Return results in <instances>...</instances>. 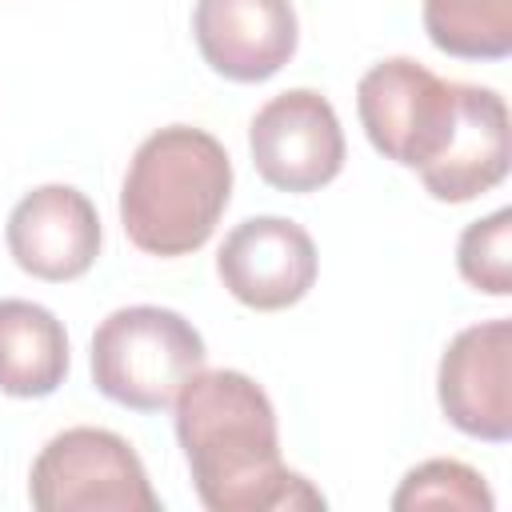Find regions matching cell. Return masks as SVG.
<instances>
[{"mask_svg":"<svg viewBox=\"0 0 512 512\" xmlns=\"http://www.w3.org/2000/svg\"><path fill=\"white\" fill-rule=\"evenodd\" d=\"M176 440L208 512L324 508V496L280 460L276 408L236 368H200L172 400Z\"/></svg>","mask_w":512,"mask_h":512,"instance_id":"cell-1","label":"cell"},{"mask_svg":"<svg viewBox=\"0 0 512 512\" xmlns=\"http://www.w3.org/2000/svg\"><path fill=\"white\" fill-rule=\"evenodd\" d=\"M232 196V160L224 144L192 124L152 132L124 176L120 224L148 256H188L208 244Z\"/></svg>","mask_w":512,"mask_h":512,"instance_id":"cell-2","label":"cell"},{"mask_svg":"<svg viewBox=\"0 0 512 512\" xmlns=\"http://www.w3.org/2000/svg\"><path fill=\"white\" fill-rule=\"evenodd\" d=\"M204 356V336L192 320L156 304L116 308L92 332V380L132 412L172 408L176 392L204 368Z\"/></svg>","mask_w":512,"mask_h":512,"instance_id":"cell-3","label":"cell"},{"mask_svg":"<svg viewBox=\"0 0 512 512\" xmlns=\"http://www.w3.org/2000/svg\"><path fill=\"white\" fill-rule=\"evenodd\" d=\"M40 512H160V496L136 448L108 428H68L52 436L28 476Z\"/></svg>","mask_w":512,"mask_h":512,"instance_id":"cell-4","label":"cell"},{"mask_svg":"<svg viewBox=\"0 0 512 512\" xmlns=\"http://www.w3.org/2000/svg\"><path fill=\"white\" fill-rule=\"evenodd\" d=\"M356 112L384 160L424 172L452 140L460 116V84L440 80L432 68L408 56H392L360 76Z\"/></svg>","mask_w":512,"mask_h":512,"instance_id":"cell-5","label":"cell"},{"mask_svg":"<svg viewBox=\"0 0 512 512\" xmlns=\"http://www.w3.org/2000/svg\"><path fill=\"white\" fill-rule=\"evenodd\" d=\"M252 164L276 192H316L344 168V132L336 108L312 88L272 96L248 128Z\"/></svg>","mask_w":512,"mask_h":512,"instance_id":"cell-6","label":"cell"},{"mask_svg":"<svg viewBox=\"0 0 512 512\" xmlns=\"http://www.w3.org/2000/svg\"><path fill=\"white\" fill-rule=\"evenodd\" d=\"M436 392L464 436L504 444L512 436V324L484 320L456 332L440 356Z\"/></svg>","mask_w":512,"mask_h":512,"instance_id":"cell-7","label":"cell"},{"mask_svg":"<svg viewBox=\"0 0 512 512\" xmlns=\"http://www.w3.org/2000/svg\"><path fill=\"white\" fill-rule=\"evenodd\" d=\"M216 272L240 304L280 312L316 284V244L296 220L252 216L224 236Z\"/></svg>","mask_w":512,"mask_h":512,"instance_id":"cell-8","label":"cell"},{"mask_svg":"<svg viewBox=\"0 0 512 512\" xmlns=\"http://www.w3.org/2000/svg\"><path fill=\"white\" fill-rule=\"evenodd\" d=\"M12 260L48 284L84 276L100 256V216L72 184H40L8 212Z\"/></svg>","mask_w":512,"mask_h":512,"instance_id":"cell-9","label":"cell"},{"mask_svg":"<svg viewBox=\"0 0 512 512\" xmlns=\"http://www.w3.org/2000/svg\"><path fill=\"white\" fill-rule=\"evenodd\" d=\"M192 36L216 76L260 84L292 60L300 28L288 0H196Z\"/></svg>","mask_w":512,"mask_h":512,"instance_id":"cell-10","label":"cell"},{"mask_svg":"<svg viewBox=\"0 0 512 512\" xmlns=\"http://www.w3.org/2000/svg\"><path fill=\"white\" fill-rule=\"evenodd\" d=\"M508 104L496 88L460 84V116L444 152L420 172L428 196L464 204L492 192L508 176Z\"/></svg>","mask_w":512,"mask_h":512,"instance_id":"cell-11","label":"cell"},{"mask_svg":"<svg viewBox=\"0 0 512 512\" xmlns=\"http://www.w3.org/2000/svg\"><path fill=\"white\" fill-rule=\"evenodd\" d=\"M68 376L64 324L32 300H0V392L36 400Z\"/></svg>","mask_w":512,"mask_h":512,"instance_id":"cell-12","label":"cell"},{"mask_svg":"<svg viewBox=\"0 0 512 512\" xmlns=\"http://www.w3.org/2000/svg\"><path fill=\"white\" fill-rule=\"evenodd\" d=\"M428 40L460 60H504L512 52V0H424Z\"/></svg>","mask_w":512,"mask_h":512,"instance_id":"cell-13","label":"cell"},{"mask_svg":"<svg viewBox=\"0 0 512 512\" xmlns=\"http://www.w3.org/2000/svg\"><path fill=\"white\" fill-rule=\"evenodd\" d=\"M492 492L484 484V476L460 460H424L416 464L396 496L392 508L408 512V508H460V512H492Z\"/></svg>","mask_w":512,"mask_h":512,"instance_id":"cell-14","label":"cell"},{"mask_svg":"<svg viewBox=\"0 0 512 512\" xmlns=\"http://www.w3.org/2000/svg\"><path fill=\"white\" fill-rule=\"evenodd\" d=\"M460 276L488 296L512 292V212L496 208L492 216L468 224L456 244Z\"/></svg>","mask_w":512,"mask_h":512,"instance_id":"cell-15","label":"cell"}]
</instances>
